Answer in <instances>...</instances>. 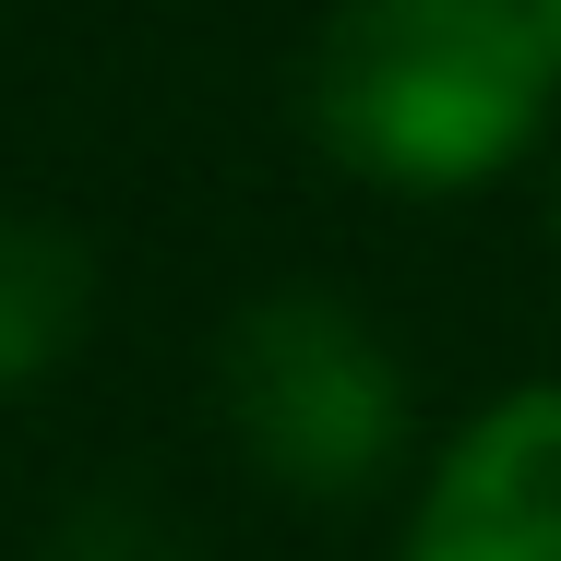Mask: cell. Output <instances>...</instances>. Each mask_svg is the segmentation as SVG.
<instances>
[{
	"mask_svg": "<svg viewBox=\"0 0 561 561\" xmlns=\"http://www.w3.org/2000/svg\"><path fill=\"white\" fill-rule=\"evenodd\" d=\"M550 72L538 0H346L311 48V131L394 192H478L538 144Z\"/></svg>",
	"mask_w": 561,
	"mask_h": 561,
	"instance_id": "cell-1",
	"label": "cell"
},
{
	"mask_svg": "<svg viewBox=\"0 0 561 561\" xmlns=\"http://www.w3.org/2000/svg\"><path fill=\"white\" fill-rule=\"evenodd\" d=\"M227 431L299 502H346L407 454V370L335 299H263L227 335Z\"/></svg>",
	"mask_w": 561,
	"mask_h": 561,
	"instance_id": "cell-2",
	"label": "cell"
},
{
	"mask_svg": "<svg viewBox=\"0 0 561 561\" xmlns=\"http://www.w3.org/2000/svg\"><path fill=\"white\" fill-rule=\"evenodd\" d=\"M407 561H561V382L502 394L431 466Z\"/></svg>",
	"mask_w": 561,
	"mask_h": 561,
	"instance_id": "cell-3",
	"label": "cell"
},
{
	"mask_svg": "<svg viewBox=\"0 0 561 561\" xmlns=\"http://www.w3.org/2000/svg\"><path fill=\"white\" fill-rule=\"evenodd\" d=\"M84 335V251L60 227H0V394H24Z\"/></svg>",
	"mask_w": 561,
	"mask_h": 561,
	"instance_id": "cell-4",
	"label": "cell"
},
{
	"mask_svg": "<svg viewBox=\"0 0 561 561\" xmlns=\"http://www.w3.org/2000/svg\"><path fill=\"white\" fill-rule=\"evenodd\" d=\"M538 24H550V36H561V0H538Z\"/></svg>",
	"mask_w": 561,
	"mask_h": 561,
	"instance_id": "cell-5",
	"label": "cell"
}]
</instances>
